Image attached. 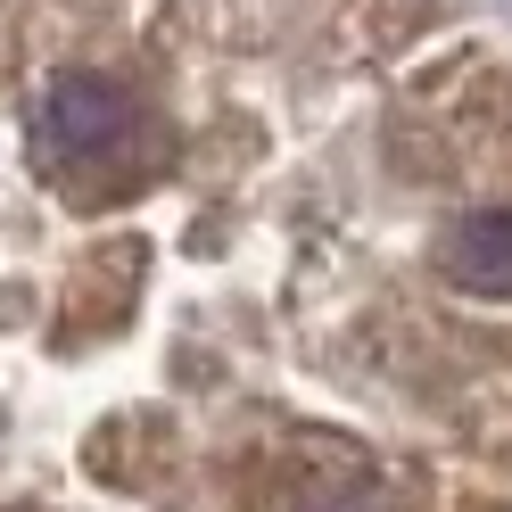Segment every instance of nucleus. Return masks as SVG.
Listing matches in <instances>:
<instances>
[{
    "label": "nucleus",
    "instance_id": "f257e3e1",
    "mask_svg": "<svg viewBox=\"0 0 512 512\" xmlns=\"http://www.w3.org/2000/svg\"><path fill=\"white\" fill-rule=\"evenodd\" d=\"M0 512H512L479 0H0Z\"/></svg>",
    "mask_w": 512,
    "mask_h": 512
}]
</instances>
